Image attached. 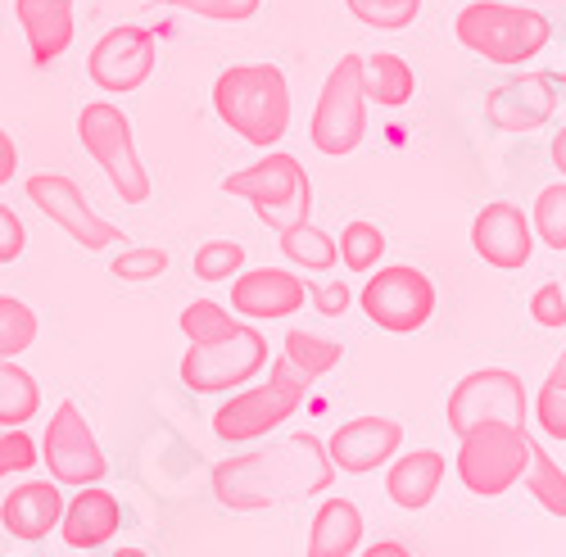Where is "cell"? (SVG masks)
Here are the masks:
<instances>
[{"mask_svg":"<svg viewBox=\"0 0 566 557\" xmlns=\"http://www.w3.org/2000/svg\"><path fill=\"white\" fill-rule=\"evenodd\" d=\"M336 467L326 458V444L308 431L286 435L268 449L235 453L213 467V498L231 513H263L276 503H295L308 494L332 490Z\"/></svg>","mask_w":566,"mask_h":557,"instance_id":"1","label":"cell"},{"mask_svg":"<svg viewBox=\"0 0 566 557\" xmlns=\"http://www.w3.org/2000/svg\"><path fill=\"white\" fill-rule=\"evenodd\" d=\"M218 118L241 136V141L268 150L291 127V86L276 64H231L213 82Z\"/></svg>","mask_w":566,"mask_h":557,"instance_id":"2","label":"cell"},{"mask_svg":"<svg viewBox=\"0 0 566 557\" xmlns=\"http://www.w3.org/2000/svg\"><path fill=\"white\" fill-rule=\"evenodd\" d=\"M453 36L467 45L471 55H481L499 69H516L535 60L548 36H553V23L531 10V6H499V0H476L467 6L453 23Z\"/></svg>","mask_w":566,"mask_h":557,"instance_id":"3","label":"cell"},{"mask_svg":"<svg viewBox=\"0 0 566 557\" xmlns=\"http://www.w3.org/2000/svg\"><path fill=\"white\" fill-rule=\"evenodd\" d=\"M313 390V377H304V371L281 354L268 371L263 386H250L241 390L235 399H227L218 412H213V431L218 440L227 444H245V440H263L268 431H276L286 417L300 412L304 395Z\"/></svg>","mask_w":566,"mask_h":557,"instance_id":"4","label":"cell"},{"mask_svg":"<svg viewBox=\"0 0 566 557\" xmlns=\"http://www.w3.org/2000/svg\"><path fill=\"white\" fill-rule=\"evenodd\" d=\"M222 191L250 200L254 218L263 227H272V231H286V227L304 222L308 209H313V181H308L304 164L295 155H286V150H268L259 164L231 172L222 181Z\"/></svg>","mask_w":566,"mask_h":557,"instance_id":"5","label":"cell"},{"mask_svg":"<svg viewBox=\"0 0 566 557\" xmlns=\"http://www.w3.org/2000/svg\"><path fill=\"white\" fill-rule=\"evenodd\" d=\"M531 467V435L526 427H507V422H481L467 435H458V481L481 494L499 498L507 494Z\"/></svg>","mask_w":566,"mask_h":557,"instance_id":"6","label":"cell"},{"mask_svg":"<svg viewBox=\"0 0 566 557\" xmlns=\"http://www.w3.org/2000/svg\"><path fill=\"white\" fill-rule=\"evenodd\" d=\"M77 141L86 146V155L105 168V177L114 181V191L123 204H146L150 200V177H146V164L136 155V141H132V123L118 105L109 101H96L77 114Z\"/></svg>","mask_w":566,"mask_h":557,"instance_id":"7","label":"cell"},{"mask_svg":"<svg viewBox=\"0 0 566 557\" xmlns=\"http://www.w3.org/2000/svg\"><path fill=\"white\" fill-rule=\"evenodd\" d=\"M367 96H363V55H340L313 109V146L332 159H345L363 146Z\"/></svg>","mask_w":566,"mask_h":557,"instance_id":"8","label":"cell"},{"mask_svg":"<svg viewBox=\"0 0 566 557\" xmlns=\"http://www.w3.org/2000/svg\"><path fill=\"white\" fill-rule=\"evenodd\" d=\"M268 367V336L259 327H235L213 345H191L181 358V381L196 395L241 390Z\"/></svg>","mask_w":566,"mask_h":557,"instance_id":"9","label":"cell"},{"mask_svg":"<svg viewBox=\"0 0 566 557\" xmlns=\"http://www.w3.org/2000/svg\"><path fill=\"white\" fill-rule=\"evenodd\" d=\"M358 304H363V313L381 332L408 336V332H421L431 322V313H436V286H431V276L421 272V267L390 263V267H376L367 276V286L358 291Z\"/></svg>","mask_w":566,"mask_h":557,"instance_id":"10","label":"cell"},{"mask_svg":"<svg viewBox=\"0 0 566 557\" xmlns=\"http://www.w3.org/2000/svg\"><path fill=\"white\" fill-rule=\"evenodd\" d=\"M481 422H507V427H526V386L516 371L507 367H481L462 377L449 395V431L467 435Z\"/></svg>","mask_w":566,"mask_h":557,"instance_id":"11","label":"cell"},{"mask_svg":"<svg viewBox=\"0 0 566 557\" xmlns=\"http://www.w3.org/2000/svg\"><path fill=\"white\" fill-rule=\"evenodd\" d=\"M41 462L51 467L55 485H101L105 472H109V462L96 444V435H91L86 427V417L77 412L73 399H64L51 417V427H45V440H41Z\"/></svg>","mask_w":566,"mask_h":557,"instance_id":"12","label":"cell"},{"mask_svg":"<svg viewBox=\"0 0 566 557\" xmlns=\"http://www.w3.org/2000/svg\"><path fill=\"white\" fill-rule=\"evenodd\" d=\"M28 200L51 222H60L82 250H109L118 241V227L91 209L86 196H82V186L73 177H64V172H36L28 181Z\"/></svg>","mask_w":566,"mask_h":557,"instance_id":"13","label":"cell"},{"mask_svg":"<svg viewBox=\"0 0 566 557\" xmlns=\"http://www.w3.org/2000/svg\"><path fill=\"white\" fill-rule=\"evenodd\" d=\"M155 60H159V45H155V32L146 28H114L96 41V51H91V82H96L101 91H109V96H123V91H136L146 86L150 73H155Z\"/></svg>","mask_w":566,"mask_h":557,"instance_id":"14","label":"cell"},{"mask_svg":"<svg viewBox=\"0 0 566 557\" xmlns=\"http://www.w3.org/2000/svg\"><path fill=\"white\" fill-rule=\"evenodd\" d=\"M471 250H476L490 267H503V272H516L526 267L531 254H535V231H531V213H522L507 200H494L476 213L471 222Z\"/></svg>","mask_w":566,"mask_h":557,"instance_id":"15","label":"cell"},{"mask_svg":"<svg viewBox=\"0 0 566 557\" xmlns=\"http://www.w3.org/2000/svg\"><path fill=\"white\" fill-rule=\"evenodd\" d=\"M399 444H403V427L395 417H354V422H345L332 440H326V458H332L336 472L367 476L376 467H386V462L399 453Z\"/></svg>","mask_w":566,"mask_h":557,"instance_id":"16","label":"cell"},{"mask_svg":"<svg viewBox=\"0 0 566 557\" xmlns=\"http://www.w3.org/2000/svg\"><path fill=\"white\" fill-rule=\"evenodd\" d=\"M304 295H308V282L300 272L254 267L231 282V313H241L250 322H281L304 308Z\"/></svg>","mask_w":566,"mask_h":557,"instance_id":"17","label":"cell"},{"mask_svg":"<svg viewBox=\"0 0 566 557\" xmlns=\"http://www.w3.org/2000/svg\"><path fill=\"white\" fill-rule=\"evenodd\" d=\"M553 109H557V86L548 82V73H522L494 86L485 101V118L499 132H535L553 118Z\"/></svg>","mask_w":566,"mask_h":557,"instance_id":"18","label":"cell"},{"mask_svg":"<svg viewBox=\"0 0 566 557\" xmlns=\"http://www.w3.org/2000/svg\"><path fill=\"white\" fill-rule=\"evenodd\" d=\"M64 517V494L55 481H28L19 490L6 494V503H0V526H6L14 539H45Z\"/></svg>","mask_w":566,"mask_h":557,"instance_id":"19","label":"cell"},{"mask_svg":"<svg viewBox=\"0 0 566 557\" xmlns=\"http://www.w3.org/2000/svg\"><path fill=\"white\" fill-rule=\"evenodd\" d=\"M123 526V507L109 490H96V485H86L77 490L73 503H64V517H60V535L69 548H101L118 535Z\"/></svg>","mask_w":566,"mask_h":557,"instance_id":"20","label":"cell"},{"mask_svg":"<svg viewBox=\"0 0 566 557\" xmlns=\"http://www.w3.org/2000/svg\"><path fill=\"white\" fill-rule=\"evenodd\" d=\"M19 28L28 32L32 64H51L73 45V0H14Z\"/></svg>","mask_w":566,"mask_h":557,"instance_id":"21","label":"cell"},{"mask_svg":"<svg viewBox=\"0 0 566 557\" xmlns=\"http://www.w3.org/2000/svg\"><path fill=\"white\" fill-rule=\"evenodd\" d=\"M444 472H449L444 453H436V449H412V453H403V458H390L386 490H390V498L403 507V513H421V507H431V498L440 494Z\"/></svg>","mask_w":566,"mask_h":557,"instance_id":"22","label":"cell"},{"mask_svg":"<svg viewBox=\"0 0 566 557\" xmlns=\"http://www.w3.org/2000/svg\"><path fill=\"white\" fill-rule=\"evenodd\" d=\"M363 544V513L354 498H326L313 517L304 557H354Z\"/></svg>","mask_w":566,"mask_h":557,"instance_id":"23","label":"cell"},{"mask_svg":"<svg viewBox=\"0 0 566 557\" xmlns=\"http://www.w3.org/2000/svg\"><path fill=\"white\" fill-rule=\"evenodd\" d=\"M417 91V73L408 60L390 55V51H376L363 60V96L367 105H381V109H403Z\"/></svg>","mask_w":566,"mask_h":557,"instance_id":"24","label":"cell"},{"mask_svg":"<svg viewBox=\"0 0 566 557\" xmlns=\"http://www.w3.org/2000/svg\"><path fill=\"white\" fill-rule=\"evenodd\" d=\"M41 408V390L28 367H19L14 358H0V427L19 431L28 427Z\"/></svg>","mask_w":566,"mask_h":557,"instance_id":"25","label":"cell"},{"mask_svg":"<svg viewBox=\"0 0 566 557\" xmlns=\"http://www.w3.org/2000/svg\"><path fill=\"white\" fill-rule=\"evenodd\" d=\"M276 237H281V254H286L295 267H304V272H326V267L340 263L336 241L326 237L322 227H313L308 218L295 222V227H286V231H276Z\"/></svg>","mask_w":566,"mask_h":557,"instance_id":"26","label":"cell"},{"mask_svg":"<svg viewBox=\"0 0 566 557\" xmlns=\"http://www.w3.org/2000/svg\"><path fill=\"white\" fill-rule=\"evenodd\" d=\"M526 490L535 494V503L553 517H566V472L553 462V453L544 444L531 440V467H526Z\"/></svg>","mask_w":566,"mask_h":557,"instance_id":"27","label":"cell"},{"mask_svg":"<svg viewBox=\"0 0 566 557\" xmlns=\"http://www.w3.org/2000/svg\"><path fill=\"white\" fill-rule=\"evenodd\" d=\"M281 354H286L304 377H326L340 358H345V345L340 340H326V336H313V332H300V327H291L286 332V345H281Z\"/></svg>","mask_w":566,"mask_h":557,"instance_id":"28","label":"cell"},{"mask_svg":"<svg viewBox=\"0 0 566 557\" xmlns=\"http://www.w3.org/2000/svg\"><path fill=\"white\" fill-rule=\"evenodd\" d=\"M340 259L349 272H376V263H381L386 254V237H381V227L367 222V218H354L345 231H340Z\"/></svg>","mask_w":566,"mask_h":557,"instance_id":"29","label":"cell"},{"mask_svg":"<svg viewBox=\"0 0 566 557\" xmlns=\"http://www.w3.org/2000/svg\"><path fill=\"white\" fill-rule=\"evenodd\" d=\"M177 327L186 332V340H191V345H213V340L231 336L235 327H241V322L231 317V308H222V304H213V299H196V304L181 308Z\"/></svg>","mask_w":566,"mask_h":557,"instance_id":"30","label":"cell"},{"mask_svg":"<svg viewBox=\"0 0 566 557\" xmlns=\"http://www.w3.org/2000/svg\"><path fill=\"white\" fill-rule=\"evenodd\" d=\"M531 231L548 250H566V181H553L539 191L535 213H531Z\"/></svg>","mask_w":566,"mask_h":557,"instance_id":"31","label":"cell"},{"mask_svg":"<svg viewBox=\"0 0 566 557\" xmlns=\"http://www.w3.org/2000/svg\"><path fill=\"white\" fill-rule=\"evenodd\" d=\"M32 340H36V313L14 295H0V358H19L23 349H32Z\"/></svg>","mask_w":566,"mask_h":557,"instance_id":"32","label":"cell"},{"mask_svg":"<svg viewBox=\"0 0 566 557\" xmlns=\"http://www.w3.org/2000/svg\"><path fill=\"white\" fill-rule=\"evenodd\" d=\"M345 6L358 23L381 28V32H403L421 14V0H345Z\"/></svg>","mask_w":566,"mask_h":557,"instance_id":"33","label":"cell"},{"mask_svg":"<svg viewBox=\"0 0 566 557\" xmlns=\"http://www.w3.org/2000/svg\"><path fill=\"white\" fill-rule=\"evenodd\" d=\"M245 267V250L235 245V241H205L200 250H196V276L200 282H231L235 272Z\"/></svg>","mask_w":566,"mask_h":557,"instance_id":"34","label":"cell"},{"mask_svg":"<svg viewBox=\"0 0 566 557\" xmlns=\"http://www.w3.org/2000/svg\"><path fill=\"white\" fill-rule=\"evenodd\" d=\"M168 250H159V245H140V250H127V254H118L109 267H114V276L118 282H155V276H164L168 272Z\"/></svg>","mask_w":566,"mask_h":557,"instance_id":"35","label":"cell"},{"mask_svg":"<svg viewBox=\"0 0 566 557\" xmlns=\"http://www.w3.org/2000/svg\"><path fill=\"white\" fill-rule=\"evenodd\" d=\"M168 6L186 10V14H200V19H213V23H245L259 14L263 0H168Z\"/></svg>","mask_w":566,"mask_h":557,"instance_id":"36","label":"cell"},{"mask_svg":"<svg viewBox=\"0 0 566 557\" xmlns=\"http://www.w3.org/2000/svg\"><path fill=\"white\" fill-rule=\"evenodd\" d=\"M535 417H539L544 435L566 440V386L544 381V390H539V399H535Z\"/></svg>","mask_w":566,"mask_h":557,"instance_id":"37","label":"cell"},{"mask_svg":"<svg viewBox=\"0 0 566 557\" xmlns=\"http://www.w3.org/2000/svg\"><path fill=\"white\" fill-rule=\"evenodd\" d=\"M36 458H41V453H36L32 435H23V427L0 435V476H10V472H32V467H36Z\"/></svg>","mask_w":566,"mask_h":557,"instance_id":"38","label":"cell"},{"mask_svg":"<svg viewBox=\"0 0 566 557\" xmlns=\"http://www.w3.org/2000/svg\"><path fill=\"white\" fill-rule=\"evenodd\" d=\"M531 317L539 322V327H566V291L557 282H544L535 295H531Z\"/></svg>","mask_w":566,"mask_h":557,"instance_id":"39","label":"cell"},{"mask_svg":"<svg viewBox=\"0 0 566 557\" xmlns=\"http://www.w3.org/2000/svg\"><path fill=\"white\" fill-rule=\"evenodd\" d=\"M308 299L322 317H345L354 304V291L345 282H317V286H308Z\"/></svg>","mask_w":566,"mask_h":557,"instance_id":"40","label":"cell"},{"mask_svg":"<svg viewBox=\"0 0 566 557\" xmlns=\"http://www.w3.org/2000/svg\"><path fill=\"white\" fill-rule=\"evenodd\" d=\"M23 245H28V231H23L19 213L0 204V263H14L23 254Z\"/></svg>","mask_w":566,"mask_h":557,"instance_id":"41","label":"cell"},{"mask_svg":"<svg viewBox=\"0 0 566 557\" xmlns=\"http://www.w3.org/2000/svg\"><path fill=\"white\" fill-rule=\"evenodd\" d=\"M14 168H19V150H14V141H10V132L0 127V186L14 181Z\"/></svg>","mask_w":566,"mask_h":557,"instance_id":"42","label":"cell"},{"mask_svg":"<svg viewBox=\"0 0 566 557\" xmlns=\"http://www.w3.org/2000/svg\"><path fill=\"white\" fill-rule=\"evenodd\" d=\"M358 557H412V553H408L399 539H381V544H367Z\"/></svg>","mask_w":566,"mask_h":557,"instance_id":"43","label":"cell"},{"mask_svg":"<svg viewBox=\"0 0 566 557\" xmlns=\"http://www.w3.org/2000/svg\"><path fill=\"white\" fill-rule=\"evenodd\" d=\"M553 168H557V172L566 177V127H562V132L553 136Z\"/></svg>","mask_w":566,"mask_h":557,"instance_id":"44","label":"cell"},{"mask_svg":"<svg viewBox=\"0 0 566 557\" xmlns=\"http://www.w3.org/2000/svg\"><path fill=\"white\" fill-rule=\"evenodd\" d=\"M548 381H557V386H566V354L553 362V371H548Z\"/></svg>","mask_w":566,"mask_h":557,"instance_id":"45","label":"cell"},{"mask_svg":"<svg viewBox=\"0 0 566 557\" xmlns=\"http://www.w3.org/2000/svg\"><path fill=\"white\" fill-rule=\"evenodd\" d=\"M114 557H150V553H146V548H118Z\"/></svg>","mask_w":566,"mask_h":557,"instance_id":"46","label":"cell"}]
</instances>
